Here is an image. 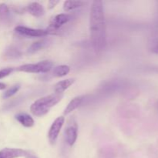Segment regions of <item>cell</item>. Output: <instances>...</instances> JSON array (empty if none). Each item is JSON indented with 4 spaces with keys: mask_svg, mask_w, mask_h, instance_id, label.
Segmentation results:
<instances>
[{
    "mask_svg": "<svg viewBox=\"0 0 158 158\" xmlns=\"http://www.w3.org/2000/svg\"><path fill=\"white\" fill-rule=\"evenodd\" d=\"M152 52H154V53L157 54V55H158V45H157V46H154V47L153 48V49H152Z\"/></svg>",
    "mask_w": 158,
    "mask_h": 158,
    "instance_id": "44dd1931",
    "label": "cell"
},
{
    "mask_svg": "<svg viewBox=\"0 0 158 158\" xmlns=\"http://www.w3.org/2000/svg\"><path fill=\"white\" fill-rule=\"evenodd\" d=\"M63 97V94L53 93L35 100L30 106V111L36 117H43L49 113L51 108L55 106Z\"/></svg>",
    "mask_w": 158,
    "mask_h": 158,
    "instance_id": "7a4b0ae2",
    "label": "cell"
},
{
    "mask_svg": "<svg viewBox=\"0 0 158 158\" xmlns=\"http://www.w3.org/2000/svg\"><path fill=\"white\" fill-rule=\"evenodd\" d=\"M9 14V7L5 3L0 4V22H4L8 19Z\"/></svg>",
    "mask_w": 158,
    "mask_h": 158,
    "instance_id": "2e32d148",
    "label": "cell"
},
{
    "mask_svg": "<svg viewBox=\"0 0 158 158\" xmlns=\"http://www.w3.org/2000/svg\"><path fill=\"white\" fill-rule=\"evenodd\" d=\"M71 19L70 15L67 13H61L58 14L54 18L51 20L50 23H49V28L46 30L48 31V33H54L56 32L60 27L63 26V25L66 24L69 20Z\"/></svg>",
    "mask_w": 158,
    "mask_h": 158,
    "instance_id": "8992f818",
    "label": "cell"
},
{
    "mask_svg": "<svg viewBox=\"0 0 158 158\" xmlns=\"http://www.w3.org/2000/svg\"><path fill=\"white\" fill-rule=\"evenodd\" d=\"M74 81H75L74 79L70 78L58 82V83L54 86V92L57 93V94H63V92H65L69 86H71V85L73 84Z\"/></svg>",
    "mask_w": 158,
    "mask_h": 158,
    "instance_id": "7c38bea8",
    "label": "cell"
},
{
    "mask_svg": "<svg viewBox=\"0 0 158 158\" xmlns=\"http://www.w3.org/2000/svg\"><path fill=\"white\" fill-rule=\"evenodd\" d=\"M24 157L26 158H39L34 153H32L30 151H26Z\"/></svg>",
    "mask_w": 158,
    "mask_h": 158,
    "instance_id": "ffe728a7",
    "label": "cell"
},
{
    "mask_svg": "<svg viewBox=\"0 0 158 158\" xmlns=\"http://www.w3.org/2000/svg\"><path fill=\"white\" fill-rule=\"evenodd\" d=\"M26 151L19 148H4L0 151V158H19L24 157Z\"/></svg>",
    "mask_w": 158,
    "mask_h": 158,
    "instance_id": "ba28073f",
    "label": "cell"
},
{
    "mask_svg": "<svg viewBox=\"0 0 158 158\" xmlns=\"http://www.w3.org/2000/svg\"><path fill=\"white\" fill-rule=\"evenodd\" d=\"M83 5V2L82 1H73V0L65 1L63 3V9L65 12H70L74 9L80 8Z\"/></svg>",
    "mask_w": 158,
    "mask_h": 158,
    "instance_id": "9a60e30c",
    "label": "cell"
},
{
    "mask_svg": "<svg viewBox=\"0 0 158 158\" xmlns=\"http://www.w3.org/2000/svg\"><path fill=\"white\" fill-rule=\"evenodd\" d=\"M64 122V117L61 116V117H57L51 125L50 128L49 130V133H48V138H49V143L52 145L55 144V143L56 142L59 134H60V131L63 127Z\"/></svg>",
    "mask_w": 158,
    "mask_h": 158,
    "instance_id": "277c9868",
    "label": "cell"
},
{
    "mask_svg": "<svg viewBox=\"0 0 158 158\" xmlns=\"http://www.w3.org/2000/svg\"><path fill=\"white\" fill-rule=\"evenodd\" d=\"M70 71V67L67 65H60L53 68L52 74L56 77H63L67 75Z\"/></svg>",
    "mask_w": 158,
    "mask_h": 158,
    "instance_id": "4fadbf2b",
    "label": "cell"
},
{
    "mask_svg": "<svg viewBox=\"0 0 158 158\" xmlns=\"http://www.w3.org/2000/svg\"><path fill=\"white\" fill-rule=\"evenodd\" d=\"M19 89H20V85L19 84L14 85V86H12V87L9 88L8 90H6V92L3 94L2 97L4 99L9 98V97H12L13 95H15V94H16V93L18 92L19 90Z\"/></svg>",
    "mask_w": 158,
    "mask_h": 158,
    "instance_id": "e0dca14e",
    "label": "cell"
},
{
    "mask_svg": "<svg viewBox=\"0 0 158 158\" xmlns=\"http://www.w3.org/2000/svg\"><path fill=\"white\" fill-rule=\"evenodd\" d=\"M53 67L52 62L49 60H43L37 63L24 64L17 67L16 70L19 72L28 73H46L49 72Z\"/></svg>",
    "mask_w": 158,
    "mask_h": 158,
    "instance_id": "3957f363",
    "label": "cell"
},
{
    "mask_svg": "<svg viewBox=\"0 0 158 158\" xmlns=\"http://www.w3.org/2000/svg\"><path fill=\"white\" fill-rule=\"evenodd\" d=\"M66 143L69 146H73L77 141V136H78V125L74 118H71L68 120L67 126L65 131Z\"/></svg>",
    "mask_w": 158,
    "mask_h": 158,
    "instance_id": "5b68a950",
    "label": "cell"
},
{
    "mask_svg": "<svg viewBox=\"0 0 158 158\" xmlns=\"http://www.w3.org/2000/svg\"><path fill=\"white\" fill-rule=\"evenodd\" d=\"M59 2H60L56 1V0H51V1H49V2H48V9H53V8L56 7V6Z\"/></svg>",
    "mask_w": 158,
    "mask_h": 158,
    "instance_id": "d6986e66",
    "label": "cell"
},
{
    "mask_svg": "<svg viewBox=\"0 0 158 158\" xmlns=\"http://www.w3.org/2000/svg\"><path fill=\"white\" fill-rule=\"evenodd\" d=\"M15 120L25 127H32L35 123L33 118L29 114L24 113H20L15 115Z\"/></svg>",
    "mask_w": 158,
    "mask_h": 158,
    "instance_id": "8fae6325",
    "label": "cell"
},
{
    "mask_svg": "<svg viewBox=\"0 0 158 158\" xmlns=\"http://www.w3.org/2000/svg\"><path fill=\"white\" fill-rule=\"evenodd\" d=\"M27 12L32 16L37 17V18L43 16L45 14V10L43 6L39 2H31L27 6Z\"/></svg>",
    "mask_w": 158,
    "mask_h": 158,
    "instance_id": "9c48e42d",
    "label": "cell"
},
{
    "mask_svg": "<svg viewBox=\"0 0 158 158\" xmlns=\"http://www.w3.org/2000/svg\"><path fill=\"white\" fill-rule=\"evenodd\" d=\"M6 85L3 83H0V90H2V89H6Z\"/></svg>",
    "mask_w": 158,
    "mask_h": 158,
    "instance_id": "7402d4cb",
    "label": "cell"
},
{
    "mask_svg": "<svg viewBox=\"0 0 158 158\" xmlns=\"http://www.w3.org/2000/svg\"><path fill=\"white\" fill-rule=\"evenodd\" d=\"M15 31L19 35H23V36L32 37V38H34V37H43L49 34L46 29L45 30V29H32V28H29L23 26H16Z\"/></svg>",
    "mask_w": 158,
    "mask_h": 158,
    "instance_id": "52a82bcc",
    "label": "cell"
},
{
    "mask_svg": "<svg viewBox=\"0 0 158 158\" xmlns=\"http://www.w3.org/2000/svg\"><path fill=\"white\" fill-rule=\"evenodd\" d=\"M89 32L93 48L96 52L103 51L106 46V28L103 3L96 0L92 3L89 14Z\"/></svg>",
    "mask_w": 158,
    "mask_h": 158,
    "instance_id": "6da1fadb",
    "label": "cell"
},
{
    "mask_svg": "<svg viewBox=\"0 0 158 158\" xmlns=\"http://www.w3.org/2000/svg\"><path fill=\"white\" fill-rule=\"evenodd\" d=\"M83 100H84V97H83V96H79V97H74V98L68 103L66 107L65 108L63 114H64V115H68V114H69L70 113H72L73 111L75 110L76 109H77V108L82 104Z\"/></svg>",
    "mask_w": 158,
    "mask_h": 158,
    "instance_id": "30bf717a",
    "label": "cell"
},
{
    "mask_svg": "<svg viewBox=\"0 0 158 158\" xmlns=\"http://www.w3.org/2000/svg\"><path fill=\"white\" fill-rule=\"evenodd\" d=\"M13 72V68H5V69H2L0 70V80L4 77H7V76L10 75Z\"/></svg>",
    "mask_w": 158,
    "mask_h": 158,
    "instance_id": "ac0fdd59",
    "label": "cell"
},
{
    "mask_svg": "<svg viewBox=\"0 0 158 158\" xmlns=\"http://www.w3.org/2000/svg\"><path fill=\"white\" fill-rule=\"evenodd\" d=\"M47 44V40H39V41L35 42V43H32L30 46L29 47L27 50L28 54H33L35 52H38V51L41 50L42 49L45 47Z\"/></svg>",
    "mask_w": 158,
    "mask_h": 158,
    "instance_id": "5bb4252c",
    "label": "cell"
}]
</instances>
